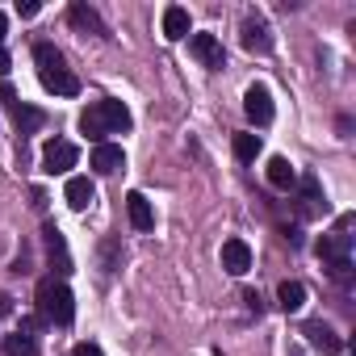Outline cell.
I'll use <instances>...</instances> for the list:
<instances>
[{"label":"cell","mask_w":356,"mask_h":356,"mask_svg":"<svg viewBox=\"0 0 356 356\" xmlns=\"http://www.w3.org/2000/svg\"><path fill=\"white\" fill-rule=\"evenodd\" d=\"M260 155V134H235V159L252 163Z\"/></svg>","instance_id":"ffe728a7"},{"label":"cell","mask_w":356,"mask_h":356,"mask_svg":"<svg viewBox=\"0 0 356 356\" xmlns=\"http://www.w3.org/2000/svg\"><path fill=\"white\" fill-rule=\"evenodd\" d=\"M243 113H248L256 126H268V122H273V97H268L264 84H252V88L243 92Z\"/></svg>","instance_id":"8992f818"},{"label":"cell","mask_w":356,"mask_h":356,"mask_svg":"<svg viewBox=\"0 0 356 356\" xmlns=\"http://www.w3.org/2000/svg\"><path fill=\"white\" fill-rule=\"evenodd\" d=\"M34 63H38V80H42L51 92H59V97H76V92H80V80L63 67V55H59L51 42H38V47H34Z\"/></svg>","instance_id":"7a4b0ae2"},{"label":"cell","mask_w":356,"mask_h":356,"mask_svg":"<svg viewBox=\"0 0 356 356\" xmlns=\"http://www.w3.org/2000/svg\"><path fill=\"white\" fill-rule=\"evenodd\" d=\"M277 302H281V310H302L306 306V285L302 281H281Z\"/></svg>","instance_id":"ac0fdd59"},{"label":"cell","mask_w":356,"mask_h":356,"mask_svg":"<svg viewBox=\"0 0 356 356\" xmlns=\"http://www.w3.org/2000/svg\"><path fill=\"white\" fill-rule=\"evenodd\" d=\"M38 314H42L47 323H55V327H67V323L76 318V298H72V289H67L63 281H55V277H42V281H38Z\"/></svg>","instance_id":"3957f363"},{"label":"cell","mask_w":356,"mask_h":356,"mask_svg":"<svg viewBox=\"0 0 356 356\" xmlns=\"http://www.w3.org/2000/svg\"><path fill=\"white\" fill-rule=\"evenodd\" d=\"M72 356H105V352H101L97 343H76V348H72Z\"/></svg>","instance_id":"44dd1931"},{"label":"cell","mask_w":356,"mask_h":356,"mask_svg":"<svg viewBox=\"0 0 356 356\" xmlns=\"http://www.w3.org/2000/svg\"><path fill=\"white\" fill-rule=\"evenodd\" d=\"M17 13H22V17H34V13H38V0H22Z\"/></svg>","instance_id":"7402d4cb"},{"label":"cell","mask_w":356,"mask_h":356,"mask_svg":"<svg viewBox=\"0 0 356 356\" xmlns=\"http://www.w3.org/2000/svg\"><path fill=\"white\" fill-rule=\"evenodd\" d=\"M67 22L76 26V30H84V34H105V26H101V17L88 9V5H72L67 9Z\"/></svg>","instance_id":"2e32d148"},{"label":"cell","mask_w":356,"mask_h":356,"mask_svg":"<svg viewBox=\"0 0 356 356\" xmlns=\"http://www.w3.org/2000/svg\"><path fill=\"white\" fill-rule=\"evenodd\" d=\"M5 356H38V339L17 331V335H5Z\"/></svg>","instance_id":"d6986e66"},{"label":"cell","mask_w":356,"mask_h":356,"mask_svg":"<svg viewBox=\"0 0 356 356\" xmlns=\"http://www.w3.org/2000/svg\"><path fill=\"white\" fill-rule=\"evenodd\" d=\"M92 168H97L101 176H113L118 168H126L122 147H113V143H97V147H92Z\"/></svg>","instance_id":"8fae6325"},{"label":"cell","mask_w":356,"mask_h":356,"mask_svg":"<svg viewBox=\"0 0 356 356\" xmlns=\"http://www.w3.org/2000/svg\"><path fill=\"white\" fill-rule=\"evenodd\" d=\"M348 227H352V218L343 214V218H339V227H335V235H323V239H318V260H323V268H327V264L348 260V248H352Z\"/></svg>","instance_id":"277c9868"},{"label":"cell","mask_w":356,"mask_h":356,"mask_svg":"<svg viewBox=\"0 0 356 356\" xmlns=\"http://www.w3.org/2000/svg\"><path fill=\"white\" fill-rule=\"evenodd\" d=\"M222 268L235 273V277H243V273L252 268V248H248L243 239H227V243H222Z\"/></svg>","instance_id":"9c48e42d"},{"label":"cell","mask_w":356,"mask_h":356,"mask_svg":"<svg viewBox=\"0 0 356 356\" xmlns=\"http://www.w3.org/2000/svg\"><path fill=\"white\" fill-rule=\"evenodd\" d=\"M293 181H298L293 163H289L285 155H273V159H268V185H273V189H293Z\"/></svg>","instance_id":"9a60e30c"},{"label":"cell","mask_w":356,"mask_h":356,"mask_svg":"<svg viewBox=\"0 0 356 356\" xmlns=\"http://www.w3.org/2000/svg\"><path fill=\"white\" fill-rule=\"evenodd\" d=\"M0 101H13V84L9 80H0Z\"/></svg>","instance_id":"cb8c5ba5"},{"label":"cell","mask_w":356,"mask_h":356,"mask_svg":"<svg viewBox=\"0 0 356 356\" xmlns=\"http://www.w3.org/2000/svg\"><path fill=\"white\" fill-rule=\"evenodd\" d=\"M13 122H17V130H22V134H34V130H42V126H47V113H42V109H34V105H13Z\"/></svg>","instance_id":"e0dca14e"},{"label":"cell","mask_w":356,"mask_h":356,"mask_svg":"<svg viewBox=\"0 0 356 356\" xmlns=\"http://www.w3.org/2000/svg\"><path fill=\"white\" fill-rule=\"evenodd\" d=\"M5 30H9V17H5V13H0V38H5Z\"/></svg>","instance_id":"d4e9b609"},{"label":"cell","mask_w":356,"mask_h":356,"mask_svg":"<svg viewBox=\"0 0 356 356\" xmlns=\"http://www.w3.org/2000/svg\"><path fill=\"white\" fill-rule=\"evenodd\" d=\"M163 38H168V42L189 38V13H185L181 5H168V9H163Z\"/></svg>","instance_id":"5bb4252c"},{"label":"cell","mask_w":356,"mask_h":356,"mask_svg":"<svg viewBox=\"0 0 356 356\" xmlns=\"http://www.w3.org/2000/svg\"><path fill=\"white\" fill-rule=\"evenodd\" d=\"M63 197H67V206H72V210H88V206H92V197H97V189H92L88 176H67Z\"/></svg>","instance_id":"7c38bea8"},{"label":"cell","mask_w":356,"mask_h":356,"mask_svg":"<svg viewBox=\"0 0 356 356\" xmlns=\"http://www.w3.org/2000/svg\"><path fill=\"white\" fill-rule=\"evenodd\" d=\"M80 130L88 134V138H105V134H126L130 130V109L122 105V101H97L92 109H84L80 113Z\"/></svg>","instance_id":"6da1fadb"},{"label":"cell","mask_w":356,"mask_h":356,"mask_svg":"<svg viewBox=\"0 0 356 356\" xmlns=\"http://www.w3.org/2000/svg\"><path fill=\"white\" fill-rule=\"evenodd\" d=\"M302 335H306L318 352H327V356H339V352H343V339H339L327 323H306V327H302Z\"/></svg>","instance_id":"30bf717a"},{"label":"cell","mask_w":356,"mask_h":356,"mask_svg":"<svg viewBox=\"0 0 356 356\" xmlns=\"http://www.w3.org/2000/svg\"><path fill=\"white\" fill-rule=\"evenodd\" d=\"M76 159H80V151H76V143H67V138H51V143L42 147V168H47L51 176L76 168Z\"/></svg>","instance_id":"5b68a950"},{"label":"cell","mask_w":356,"mask_h":356,"mask_svg":"<svg viewBox=\"0 0 356 356\" xmlns=\"http://www.w3.org/2000/svg\"><path fill=\"white\" fill-rule=\"evenodd\" d=\"M9 63H13V59H9V51H0V80L9 76Z\"/></svg>","instance_id":"603a6c76"},{"label":"cell","mask_w":356,"mask_h":356,"mask_svg":"<svg viewBox=\"0 0 356 356\" xmlns=\"http://www.w3.org/2000/svg\"><path fill=\"white\" fill-rule=\"evenodd\" d=\"M189 51H193V59H197L202 67H210V72L222 67V42H218L214 34H193V38H189Z\"/></svg>","instance_id":"52a82bcc"},{"label":"cell","mask_w":356,"mask_h":356,"mask_svg":"<svg viewBox=\"0 0 356 356\" xmlns=\"http://www.w3.org/2000/svg\"><path fill=\"white\" fill-rule=\"evenodd\" d=\"M126 214H130V227L134 231H151L155 227V210H151V202L143 193H130L126 197Z\"/></svg>","instance_id":"4fadbf2b"},{"label":"cell","mask_w":356,"mask_h":356,"mask_svg":"<svg viewBox=\"0 0 356 356\" xmlns=\"http://www.w3.org/2000/svg\"><path fill=\"white\" fill-rule=\"evenodd\" d=\"M243 47L256 51V55L273 51V34H268V22H264V17H256V13L243 17Z\"/></svg>","instance_id":"ba28073f"}]
</instances>
